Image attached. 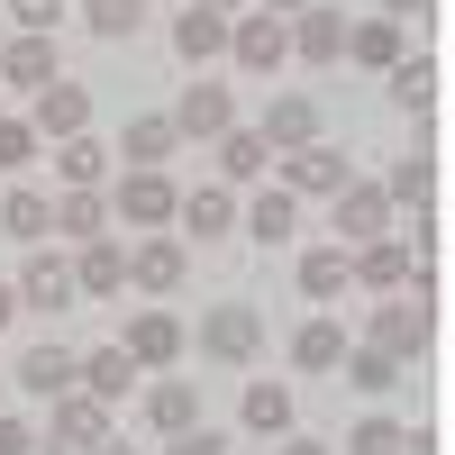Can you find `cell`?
Instances as JSON below:
<instances>
[{"label":"cell","instance_id":"obj_29","mask_svg":"<svg viewBox=\"0 0 455 455\" xmlns=\"http://www.w3.org/2000/svg\"><path fill=\"white\" fill-rule=\"evenodd\" d=\"M437 83H446V73H437V55H428V46L392 64V100L410 109V119H428V109H437Z\"/></svg>","mask_w":455,"mask_h":455},{"label":"cell","instance_id":"obj_2","mask_svg":"<svg viewBox=\"0 0 455 455\" xmlns=\"http://www.w3.org/2000/svg\"><path fill=\"white\" fill-rule=\"evenodd\" d=\"M173 201H182V182L164 164H128L119 182H109V219L119 228H173Z\"/></svg>","mask_w":455,"mask_h":455},{"label":"cell","instance_id":"obj_39","mask_svg":"<svg viewBox=\"0 0 455 455\" xmlns=\"http://www.w3.org/2000/svg\"><path fill=\"white\" fill-rule=\"evenodd\" d=\"M10 19H19V36H55L64 0H10Z\"/></svg>","mask_w":455,"mask_h":455},{"label":"cell","instance_id":"obj_44","mask_svg":"<svg viewBox=\"0 0 455 455\" xmlns=\"http://www.w3.org/2000/svg\"><path fill=\"white\" fill-rule=\"evenodd\" d=\"M274 455H328V446H319V437H283Z\"/></svg>","mask_w":455,"mask_h":455},{"label":"cell","instance_id":"obj_1","mask_svg":"<svg viewBox=\"0 0 455 455\" xmlns=\"http://www.w3.org/2000/svg\"><path fill=\"white\" fill-rule=\"evenodd\" d=\"M364 347H383L392 364H419L437 347V300H410V291H383L364 319Z\"/></svg>","mask_w":455,"mask_h":455},{"label":"cell","instance_id":"obj_32","mask_svg":"<svg viewBox=\"0 0 455 455\" xmlns=\"http://www.w3.org/2000/svg\"><path fill=\"white\" fill-rule=\"evenodd\" d=\"M128 383H137V364H128V347H92V355H83V392H92V401H119Z\"/></svg>","mask_w":455,"mask_h":455},{"label":"cell","instance_id":"obj_4","mask_svg":"<svg viewBox=\"0 0 455 455\" xmlns=\"http://www.w3.org/2000/svg\"><path fill=\"white\" fill-rule=\"evenodd\" d=\"M119 347H128V364H137V373H173V364H182V347H192V328H182L164 300H146V310L128 319Z\"/></svg>","mask_w":455,"mask_h":455},{"label":"cell","instance_id":"obj_41","mask_svg":"<svg viewBox=\"0 0 455 455\" xmlns=\"http://www.w3.org/2000/svg\"><path fill=\"white\" fill-rule=\"evenodd\" d=\"M28 446H36V428L19 419V410H0V455H28Z\"/></svg>","mask_w":455,"mask_h":455},{"label":"cell","instance_id":"obj_14","mask_svg":"<svg viewBox=\"0 0 455 455\" xmlns=\"http://www.w3.org/2000/svg\"><path fill=\"white\" fill-rule=\"evenodd\" d=\"M228 228H237V192H228V182H201V192H182L173 201V237L182 246H210V237H228Z\"/></svg>","mask_w":455,"mask_h":455},{"label":"cell","instance_id":"obj_24","mask_svg":"<svg viewBox=\"0 0 455 455\" xmlns=\"http://www.w3.org/2000/svg\"><path fill=\"white\" fill-rule=\"evenodd\" d=\"M55 182L64 192H109V146L83 128V137H55Z\"/></svg>","mask_w":455,"mask_h":455},{"label":"cell","instance_id":"obj_43","mask_svg":"<svg viewBox=\"0 0 455 455\" xmlns=\"http://www.w3.org/2000/svg\"><path fill=\"white\" fill-rule=\"evenodd\" d=\"M401 455H437V428H410V446Z\"/></svg>","mask_w":455,"mask_h":455},{"label":"cell","instance_id":"obj_47","mask_svg":"<svg viewBox=\"0 0 455 455\" xmlns=\"http://www.w3.org/2000/svg\"><path fill=\"white\" fill-rule=\"evenodd\" d=\"M264 10H274V19H291V10H310V0H264Z\"/></svg>","mask_w":455,"mask_h":455},{"label":"cell","instance_id":"obj_37","mask_svg":"<svg viewBox=\"0 0 455 455\" xmlns=\"http://www.w3.org/2000/svg\"><path fill=\"white\" fill-rule=\"evenodd\" d=\"M28 164H36V128L0 109V173H28Z\"/></svg>","mask_w":455,"mask_h":455},{"label":"cell","instance_id":"obj_27","mask_svg":"<svg viewBox=\"0 0 455 455\" xmlns=\"http://www.w3.org/2000/svg\"><path fill=\"white\" fill-rule=\"evenodd\" d=\"M0 228H10L19 246H46V237H55V192H36V182H10V201H0Z\"/></svg>","mask_w":455,"mask_h":455},{"label":"cell","instance_id":"obj_45","mask_svg":"<svg viewBox=\"0 0 455 455\" xmlns=\"http://www.w3.org/2000/svg\"><path fill=\"white\" fill-rule=\"evenodd\" d=\"M10 319H19V291H10V283H0V328H10Z\"/></svg>","mask_w":455,"mask_h":455},{"label":"cell","instance_id":"obj_15","mask_svg":"<svg viewBox=\"0 0 455 455\" xmlns=\"http://www.w3.org/2000/svg\"><path fill=\"white\" fill-rule=\"evenodd\" d=\"M164 119L182 137H228V128H237V92H228V83H182V100L164 109Z\"/></svg>","mask_w":455,"mask_h":455},{"label":"cell","instance_id":"obj_9","mask_svg":"<svg viewBox=\"0 0 455 455\" xmlns=\"http://www.w3.org/2000/svg\"><path fill=\"white\" fill-rule=\"evenodd\" d=\"M255 137L274 146V156H291V146H319V137H328L319 92H274V100H264V119H255Z\"/></svg>","mask_w":455,"mask_h":455},{"label":"cell","instance_id":"obj_10","mask_svg":"<svg viewBox=\"0 0 455 455\" xmlns=\"http://www.w3.org/2000/svg\"><path fill=\"white\" fill-rule=\"evenodd\" d=\"M201 355H219V364H255V355H264V310L219 300V310L201 319Z\"/></svg>","mask_w":455,"mask_h":455},{"label":"cell","instance_id":"obj_6","mask_svg":"<svg viewBox=\"0 0 455 455\" xmlns=\"http://www.w3.org/2000/svg\"><path fill=\"white\" fill-rule=\"evenodd\" d=\"M182 274H192V246H182L173 228H146V237L128 246V283H137L146 300H164V291H182Z\"/></svg>","mask_w":455,"mask_h":455},{"label":"cell","instance_id":"obj_11","mask_svg":"<svg viewBox=\"0 0 455 455\" xmlns=\"http://www.w3.org/2000/svg\"><path fill=\"white\" fill-rule=\"evenodd\" d=\"M10 383H19L28 401H64V392H83V355L46 337V347H28V355L10 364Z\"/></svg>","mask_w":455,"mask_h":455},{"label":"cell","instance_id":"obj_13","mask_svg":"<svg viewBox=\"0 0 455 455\" xmlns=\"http://www.w3.org/2000/svg\"><path fill=\"white\" fill-rule=\"evenodd\" d=\"M28 128H36V146H55V137H83V128H92V92H83V83H64V73H55V83L36 92Z\"/></svg>","mask_w":455,"mask_h":455},{"label":"cell","instance_id":"obj_7","mask_svg":"<svg viewBox=\"0 0 455 455\" xmlns=\"http://www.w3.org/2000/svg\"><path fill=\"white\" fill-rule=\"evenodd\" d=\"M10 291H19V310H46V319H64L73 300H83V291H73V255H55V246H28Z\"/></svg>","mask_w":455,"mask_h":455},{"label":"cell","instance_id":"obj_8","mask_svg":"<svg viewBox=\"0 0 455 455\" xmlns=\"http://www.w3.org/2000/svg\"><path fill=\"white\" fill-rule=\"evenodd\" d=\"M328 219H337V246H364V237H392V228H401V210L383 201V182H364V173L328 201Z\"/></svg>","mask_w":455,"mask_h":455},{"label":"cell","instance_id":"obj_17","mask_svg":"<svg viewBox=\"0 0 455 455\" xmlns=\"http://www.w3.org/2000/svg\"><path fill=\"white\" fill-rule=\"evenodd\" d=\"M73 291H83V300H109V291H128V246H119V237H92V246H73Z\"/></svg>","mask_w":455,"mask_h":455},{"label":"cell","instance_id":"obj_22","mask_svg":"<svg viewBox=\"0 0 455 455\" xmlns=\"http://www.w3.org/2000/svg\"><path fill=\"white\" fill-rule=\"evenodd\" d=\"M55 36H10V46H0V92H46L55 83Z\"/></svg>","mask_w":455,"mask_h":455},{"label":"cell","instance_id":"obj_28","mask_svg":"<svg viewBox=\"0 0 455 455\" xmlns=\"http://www.w3.org/2000/svg\"><path fill=\"white\" fill-rule=\"evenodd\" d=\"M55 237H64V246L109 237V192H55Z\"/></svg>","mask_w":455,"mask_h":455},{"label":"cell","instance_id":"obj_5","mask_svg":"<svg viewBox=\"0 0 455 455\" xmlns=\"http://www.w3.org/2000/svg\"><path fill=\"white\" fill-rule=\"evenodd\" d=\"M228 64H237V73H283L291 64V19H274V10L228 19Z\"/></svg>","mask_w":455,"mask_h":455},{"label":"cell","instance_id":"obj_18","mask_svg":"<svg viewBox=\"0 0 455 455\" xmlns=\"http://www.w3.org/2000/svg\"><path fill=\"white\" fill-rule=\"evenodd\" d=\"M383 201H392V210H437V146H428V137L383 173Z\"/></svg>","mask_w":455,"mask_h":455},{"label":"cell","instance_id":"obj_40","mask_svg":"<svg viewBox=\"0 0 455 455\" xmlns=\"http://www.w3.org/2000/svg\"><path fill=\"white\" fill-rule=\"evenodd\" d=\"M164 455H228V437L201 419V428H182V437H164Z\"/></svg>","mask_w":455,"mask_h":455},{"label":"cell","instance_id":"obj_42","mask_svg":"<svg viewBox=\"0 0 455 455\" xmlns=\"http://www.w3.org/2000/svg\"><path fill=\"white\" fill-rule=\"evenodd\" d=\"M383 19H401V28L419 19V28H428V19H437V0H383Z\"/></svg>","mask_w":455,"mask_h":455},{"label":"cell","instance_id":"obj_46","mask_svg":"<svg viewBox=\"0 0 455 455\" xmlns=\"http://www.w3.org/2000/svg\"><path fill=\"white\" fill-rule=\"evenodd\" d=\"M92 455H137V446H128V437H100V446H92Z\"/></svg>","mask_w":455,"mask_h":455},{"label":"cell","instance_id":"obj_31","mask_svg":"<svg viewBox=\"0 0 455 455\" xmlns=\"http://www.w3.org/2000/svg\"><path fill=\"white\" fill-rule=\"evenodd\" d=\"M83 28L100 36V46H128V36L146 28V0H83Z\"/></svg>","mask_w":455,"mask_h":455},{"label":"cell","instance_id":"obj_38","mask_svg":"<svg viewBox=\"0 0 455 455\" xmlns=\"http://www.w3.org/2000/svg\"><path fill=\"white\" fill-rule=\"evenodd\" d=\"M401 246H410V264H437V246H446V219H437V210H419V219L401 228Z\"/></svg>","mask_w":455,"mask_h":455},{"label":"cell","instance_id":"obj_48","mask_svg":"<svg viewBox=\"0 0 455 455\" xmlns=\"http://www.w3.org/2000/svg\"><path fill=\"white\" fill-rule=\"evenodd\" d=\"M201 10H219V19H228V10H246V0H201Z\"/></svg>","mask_w":455,"mask_h":455},{"label":"cell","instance_id":"obj_36","mask_svg":"<svg viewBox=\"0 0 455 455\" xmlns=\"http://www.w3.org/2000/svg\"><path fill=\"white\" fill-rule=\"evenodd\" d=\"M401 446H410V428H401V419H383V410L347 428V455H401Z\"/></svg>","mask_w":455,"mask_h":455},{"label":"cell","instance_id":"obj_3","mask_svg":"<svg viewBox=\"0 0 455 455\" xmlns=\"http://www.w3.org/2000/svg\"><path fill=\"white\" fill-rule=\"evenodd\" d=\"M283 164V192L291 201H337V192H347V182H355V164H347V146H291V156H274Z\"/></svg>","mask_w":455,"mask_h":455},{"label":"cell","instance_id":"obj_19","mask_svg":"<svg viewBox=\"0 0 455 455\" xmlns=\"http://www.w3.org/2000/svg\"><path fill=\"white\" fill-rule=\"evenodd\" d=\"M237 228H246L255 246H291V237H300V201L283 192V182H264V192L237 210Z\"/></svg>","mask_w":455,"mask_h":455},{"label":"cell","instance_id":"obj_34","mask_svg":"<svg viewBox=\"0 0 455 455\" xmlns=\"http://www.w3.org/2000/svg\"><path fill=\"white\" fill-rule=\"evenodd\" d=\"M128 164H164V156H182V128L173 119H128V146H119Z\"/></svg>","mask_w":455,"mask_h":455},{"label":"cell","instance_id":"obj_20","mask_svg":"<svg viewBox=\"0 0 455 455\" xmlns=\"http://www.w3.org/2000/svg\"><path fill=\"white\" fill-rule=\"evenodd\" d=\"M401 55H410V28H401V19H383V10H373V19H355V28H347V64L392 73Z\"/></svg>","mask_w":455,"mask_h":455},{"label":"cell","instance_id":"obj_49","mask_svg":"<svg viewBox=\"0 0 455 455\" xmlns=\"http://www.w3.org/2000/svg\"><path fill=\"white\" fill-rule=\"evenodd\" d=\"M28 455H64V446H55V437H36V446H28Z\"/></svg>","mask_w":455,"mask_h":455},{"label":"cell","instance_id":"obj_33","mask_svg":"<svg viewBox=\"0 0 455 455\" xmlns=\"http://www.w3.org/2000/svg\"><path fill=\"white\" fill-rule=\"evenodd\" d=\"M337 373H347V383H355V392H373V401H383V392L401 383V373H410V364H392L383 347H347V364H337Z\"/></svg>","mask_w":455,"mask_h":455},{"label":"cell","instance_id":"obj_35","mask_svg":"<svg viewBox=\"0 0 455 455\" xmlns=\"http://www.w3.org/2000/svg\"><path fill=\"white\" fill-rule=\"evenodd\" d=\"M300 291H310V300L347 291V246H310V255H300Z\"/></svg>","mask_w":455,"mask_h":455},{"label":"cell","instance_id":"obj_25","mask_svg":"<svg viewBox=\"0 0 455 455\" xmlns=\"http://www.w3.org/2000/svg\"><path fill=\"white\" fill-rule=\"evenodd\" d=\"M237 419H246V437H291V383L255 373V383L237 392Z\"/></svg>","mask_w":455,"mask_h":455},{"label":"cell","instance_id":"obj_23","mask_svg":"<svg viewBox=\"0 0 455 455\" xmlns=\"http://www.w3.org/2000/svg\"><path fill=\"white\" fill-rule=\"evenodd\" d=\"M210 146H219V182H228V192H246V182H264V173H274V146H264L246 119L228 128V137H210Z\"/></svg>","mask_w":455,"mask_h":455},{"label":"cell","instance_id":"obj_16","mask_svg":"<svg viewBox=\"0 0 455 455\" xmlns=\"http://www.w3.org/2000/svg\"><path fill=\"white\" fill-rule=\"evenodd\" d=\"M146 428H156V437L201 428V383H192V373H156V383H146Z\"/></svg>","mask_w":455,"mask_h":455},{"label":"cell","instance_id":"obj_30","mask_svg":"<svg viewBox=\"0 0 455 455\" xmlns=\"http://www.w3.org/2000/svg\"><path fill=\"white\" fill-rule=\"evenodd\" d=\"M347 347H355V337L337 328V319H310V328L291 337V364H300V373H337V364H347Z\"/></svg>","mask_w":455,"mask_h":455},{"label":"cell","instance_id":"obj_12","mask_svg":"<svg viewBox=\"0 0 455 455\" xmlns=\"http://www.w3.org/2000/svg\"><path fill=\"white\" fill-rule=\"evenodd\" d=\"M291 55L300 64H347V10H337V0L291 10Z\"/></svg>","mask_w":455,"mask_h":455},{"label":"cell","instance_id":"obj_21","mask_svg":"<svg viewBox=\"0 0 455 455\" xmlns=\"http://www.w3.org/2000/svg\"><path fill=\"white\" fill-rule=\"evenodd\" d=\"M64 455H92L100 437H109V401H92V392H64L55 401V428H46Z\"/></svg>","mask_w":455,"mask_h":455},{"label":"cell","instance_id":"obj_26","mask_svg":"<svg viewBox=\"0 0 455 455\" xmlns=\"http://www.w3.org/2000/svg\"><path fill=\"white\" fill-rule=\"evenodd\" d=\"M173 55L192 64V73H201V64H219V55H228V19H219V10H201V0H192V10H173Z\"/></svg>","mask_w":455,"mask_h":455}]
</instances>
